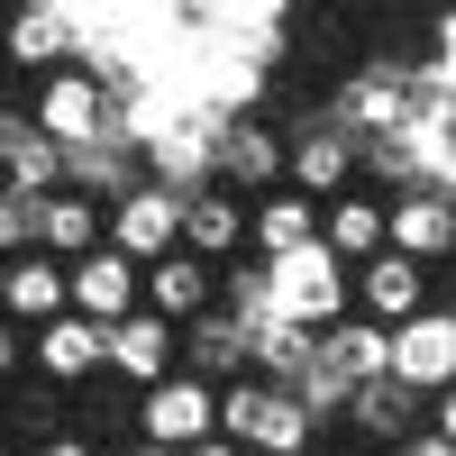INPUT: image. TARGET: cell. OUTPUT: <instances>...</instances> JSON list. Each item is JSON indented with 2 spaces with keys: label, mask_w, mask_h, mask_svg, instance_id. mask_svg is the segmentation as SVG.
Returning <instances> with one entry per match:
<instances>
[{
  "label": "cell",
  "mask_w": 456,
  "mask_h": 456,
  "mask_svg": "<svg viewBox=\"0 0 456 456\" xmlns=\"http://www.w3.org/2000/svg\"><path fill=\"white\" fill-rule=\"evenodd\" d=\"M0 46H10L19 73H55L83 55V10L73 0H19L10 19H0Z\"/></svg>",
  "instance_id": "cell-7"
},
{
  "label": "cell",
  "mask_w": 456,
  "mask_h": 456,
  "mask_svg": "<svg viewBox=\"0 0 456 456\" xmlns=\"http://www.w3.org/2000/svg\"><path fill=\"white\" fill-rule=\"evenodd\" d=\"M393 247L420 256V265H447L456 256V192H438V183L393 192Z\"/></svg>",
  "instance_id": "cell-23"
},
{
  "label": "cell",
  "mask_w": 456,
  "mask_h": 456,
  "mask_svg": "<svg viewBox=\"0 0 456 456\" xmlns=\"http://www.w3.org/2000/svg\"><path fill=\"white\" fill-rule=\"evenodd\" d=\"M183 365V329L165 320V311H146V301H137V311L128 320H110V384H165V374Z\"/></svg>",
  "instance_id": "cell-9"
},
{
  "label": "cell",
  "mask_w": 456,
  "mask_h": 456,
  "mask_svg": "<svg viewBox=\"0 0 456 456\" xmlns=\"http://www.w3.org/2000/svg\"><path fill=\"white\" fill-rule=\"evenodd\" d=\"M356 311H365V320H384V329H402L411 311H429V265H420V256H402V247L365 256V265H356Z\"/></svg>",
  "instance_id": "cell-17"
},
{
  "label": "cell",
  "mask_w": 456,
  "mask_h": 456,
  "mask_svg": "<svg viewBox=\"0 0 456 456\" xmlns=\"http://www.w3.org/2000/svg\"><path fill=\"white\" fill-rule=\"evenodd\" d=\"M137 301H146V256H128L119 238H101L92 256H73V311H92L110 329V320H128Z\"/></svg>",
  "instance_id": "cell-8"
},
{
  "label": "cell",
  "mask_w": 456,
  "mask_h": 456,
  "mask_svg": "<svg viewBox=\"0 0 456 456\" xmlns=\"http://www.w3.org/2000/svg\"><path fill=\"white\" fill-rule=\"evenodd\" d=\"M183 456H247V447L228 438V429H219V438H201V447H183Z\"/></svg>",
  "instance_id": "cell-31"
},
{
  "label": "cell",
  "mask_w": 456,
  "mask_h": 456,
  "mask_svg": "<svg viewBox=\"0 0 456 456\" xmlns=\"http://www.w3.org/2000/svg\"><path fill=\"white\" fill-rule=\"evenodd\" d=\"M28 456H101V447H92L83 429H64V438H46V447H28Z\"/></svg>",
  "instance_id": "cell-29"
},
{
  "label": "cell",
  "mask_w": 456,
  "mask_h": 456,
  "mask_svg": "<svg viewBox=\"0 0 456 456\" xmlns=\"http://www.w3.org/2000/svg\"><path fill=\"white\" fill-rule=\"evenodd\" d=\"M338 456H384V447H365V438H356V447H338Z\"/></svg>",
  "instance_id": "cell-34"
},
{
  "label": "cell",
  "mask_w": 456,
  "mask_h": 456,
  "mask_svg": "<svg viewBox=\"0 0 456 456\" xmlns=\"http://www.w3.org/2000/svg\"><path fill=\"white\" fill-rule=\"evenodd\" d=\"M219 174L238 183V192H274V183H292V137L265 128L256 110H228V128H219Z\"/></svg>",
  "instance_id": "cell-11"
},
{
  "label": "cell",
  "mask_w": 456,
  "mask_h": 456,
  "mask_svg": "<svg viewBox=\"0 0 456 456\" xmlns=\"http://www.w3.org/2000/svg\"><path fill=\"white\" fill-rule=\"evenodd\" d=\"M411 101H420V64H402V55H374V64H356L347 83L329 92V119L347 128L356 146H374L384 128H402V119H411Z\"/></svg>",
  "instance_id": "cell-3"
},
{
  "label": "cell",
  "mask_w": 456,
  "mask_h": 456,
  "mask_svg": "<svg viewBox=\"0 0 456 456\" xmlns=\"http://www.w3.org/2000/svg\"><path fill=\"white\" fill-rule=\"evenodd\" d=\"M338 429H356L365 447H384V456H393L402 438H420V429H429V393H411L402 374H365V384L338 402Z\"/></svg>",
  "instance_id": "cell-6"
},
{
  "label": "cell",
  "mask_w": 456,
  "mask_h": 456,
  "mask_svg": "<svg viewBox=\"0 0 456 456\" xmlns=\"http://www.w3.org/2000/svg\"><path fill=\"white\" fill-rule=\"evenodd\" d=\"M119 456H183V447H156V438H137V447H119Z\"/></svg>",
  "instance_id": "cell-32"
},
{
  "label": "cell",
  "mask_w": 456,
  "mask_h": 456,
  "mask_svg": "<svg viewBox=\"0 0 456 456\" xmlns=\"http://www.w3.org/2000/svg\"><path fill=\"white\" fill-rule=\"evenodd\" d=\"M311 356H320L329 384H347V393H356L365 374H393V329H384V320H365V311H347V320H329V329H320V347H311Z\"/></svg>",
  "instance_id": "cell-22"
},
{
  "label": "cell",
  "mask_w": 456,
  "mask_h": 456,
  "mask_svg": "<svg viewBox=\"0 0 456 456\" xmlns=\"http://www.w3.org/2000/svg\"><path fill=\"white\" fill-rule=\"evenodd\" d=\"M37 374H46V384H92V374H110V329L92 311L37 320Z\"/></svg>",
  "instance_id": "cell-14"
},
{
  "label": "cell",
  "mask_w": 456,
  "mask_h": 456,
  "mask_svg": "<svg viewBox=\"0 0 456 456\" xmlns=\"http://www.w3.org/2000/svg\"><path fill=\"white\" fill-rule=\"evenodd\" d=\"M393 456H456V447H447V438H438V429H420V438H402V447H393Z\"/></svg>",
  "instance_id": "cell-30"
},
{
  "label": "cell",
  "mask_w": 456,
  "mask_h": 456,
  "mask_svg": "<svg viewBox=\"0 0 456 456\" xmlns=\"http://www.w3.org/2000/svg\"><path fill=\"white\" fill-rule=\"evenodd\" d=\"M137 438H156V447H201V438H219V384L192 374V365H174L165 384H146Z\"/></svg>",
  "instance_id": "cell-4"
},
{
  "label": "cell",
  "mask_w": 456,
  "mask_h": 456,
  "mask_svg": "<svg viewBox=\"0 0 456 456\" xmlns=\"http://www.w3.org/2000/svg\"><path fill=\"white\" fill-rule=\"evenodd\" d=\"M0 311L10 320H55V311H73V265L64 256H46V247H19V256H0Z\"/></svg>",
  "instance_id": "cell-13"
},
{
  "label": "cell",
  "mask_w": 456,
  "mask_h": 456,
  "mask_svg": "<svg viewBox=\"0 0 456 456\" xmlns=\"http://www.w3.org/2000/svg\"><path fill=\"white\" fill-rule=\"evenodd\" d=\"M429 429L456 447V384H447V393H429Z\"/></svg>",
  "instance_id": "cell-28"
},
{
  "label": "cell",
  "mask_w": 456,
  "mask_h": 456,
  "mask_svg": "<svg viewBox=\"0 0 456 456\" xmlns=\"http://www.w3.org/2000/svg\"><path fill=\"white\" fill-rule=\"evenodd\" d=\"M256 456H320V447H256Z\"/></svg>",
  "instance_id": "cell-33"
},
{
  "label": "cell",
  "mask_w": 456,
  "mask_h": 456,
  "mask_svg": "<svg viewBox=\"0 0 456 456\" xmlns=\"http://www.w3.org/2000/svg\"><path fill=\"white\" fill-rule=\"evenodd\" d=\"M110 238H119L128 256H146L156 265L165 247H183V192L165 174H146V183H128L119 201H110Z\"/></svg>",
  "instance_id": "cell-10"
},
{
  "label": "cell",
  "mask_w": 456,
  "mask_h": 456,
  "mask_svg": "<svg viewBox=\"0 0 456 456\" xmlns=\"http://www.w3.org/2000/svg\"><path fill=\"white\" fill-rule=\"evenodd\" d=\"M64 183H73V192H92V201H119L128 183H146V146H137L128 128H101V137H83V146H64Z\"/></svg>",
  "instance_id": "cell-20"
},
{
  "label": "cell",
  "mask_w": 456,
  "mask_h": 456,
  "mask_svg": "<svg viewBox=\"0 0 456 456\" xmlns=\"http://www.w3.org/2000/svg\"><path fill=\"white\" fill-rule=\"evenodd\" d=\"M37 247V192H19V183H0V256Z\"/></svg>",
  "instance_id": "cell-26"
},
{
  "label": "cell",
  "mask_w": 456,
  "mask_h": 456,
  "mask_svg": "<svg viewBox=\"0 0 456 456\" xmlns=\"http://www.w3.org/2000/svg\"><path fill=\"white\" fill-rule=\"evenodd\" d=\"M320 238H329L338 256H347V265L384 256V247H393V192H365V183L329 192V201H320Z\"/></svg>",
  "instance_id": "cell-19"
},
{
  "label": "cell",
  "mask_w": 456,
  "mask_h": 456,
  "mask_svg": "<svg viewBox=\"0 0 456 456\" xmlns=\"http://www.w3.org/2000/svg\"><path fill=\"white\" fill-rule=\"evenodd\" d=\"M393 374L411 393H447L456 384V311H411L402 329H393Z\"/></svg>",
  "instance_id": "cell-12"
},
{
  "label": "cell",
  "mask_w": 456,
  "mask_h": 456,
  "mask_svg": "<svg viewBox=\"0 0 456 456\" xmlns=\"http://www.w3.org/2000/svg\"><path fill=\"white\" fill-rule=\"evenodd\" d=\"M0 55H10V46H0Z\"/></svg>",
  "instance_id": "cell-35"
},
{
  "label": "cell",
  "mask_w": 456,
  "mask_h": 456,
  "mask_svg": "<svg viewBox=\"0 0 456 456\" xmlns=\"http://www.w3.org/2000/svg\"><path fill=\"white\" fill-rule=\"evenodd\" d=\"M247 219H256V201H247L228 174H210V183H192V192H183V247H201V256L228 265V256L247 247Z\"/></svg>",
  "instance_id": "cell-15"
},
{
  "label": "cell",
  "mask_w": 456,
  "mask_h": 456,
  "mask_svg": "<svg viewBox=\"0 0 456 456\" xmlns=\"http://www.w3.org/2000/svg\"><path fill=\"white\" fill-rule=\"evenodd\" d=\"M210 301H219V256H201V247H165L156 265H146V311H165L174 329L201 320Z\"/></svg>",
  "instance_id": "cell-18"
},
{
  "label": "cell",
  "mask_w": 456,
  "mask_h": 456,
  "mask_svg": "<svg viewBox=\"0 0 456 456\" xmlns=\"http://www.w3.org/2000/svg\"><path fill=\"white\" fill-rule=\"evenodd\" d=\"M356 174H365V146H356L347 128H338L329 110H311V119H301V137H292V183L329 201V192H347Z\"/></svg>",
  "instance_id": "cell-16"
},
{
  "label": "cell",
  "mask_w": 456,
  "mask_h": 456,
  "mask_svg": "<svg viewBox=\"0 0 456 456\" xmlns=\"http://www.w3.org/2000/svg\"><path fill=\"white\" fill-rule=\"evenodd\" d=\"M110 238V201H92V192H73V183H55V192H37V247L46 256H92Z\"/></svg>",
  "instance_id": "cell-24"
},
{
  "label": "cell",
  "mask_w": 456,
  "mask_h": 456,
  "mask_svg": "<svg viewBox=\"0 0 456 456\" xmlns=\"http://www.w3.org/2000/svg\"><path fill=\"white\" fill-rule=\"evenodd\" d=\"M110 110H119V92L101 83V73L73 55V64H55L46 83H37V128H46L55 146H83V137H101L110 128Z\"/></svg>",
  "instance_id": "cell-5"
},
{
  "label": "cell",
  "mask_w": 456,
  "mask_h": 456,
  "mask_svg": "<svg viewBox=\"0 0 456 456\" xmlns=\"http://www.w3.org/2000/svg\"><path fill=\"white\" fill-rule=\"evenodd\" d=\"M183 365L210 374V384H238V374H256V338H247V320L228 311V301H210L201 320H183Z\"/></svg>",
  "instance_id": "cell-21"
},
{
  "label": "cell",
  "mask_w": 456,
  "mask_h": 456,
  "mask_svg": "<svg viewBox=\"0 0 456 456\" xmlns=\"http://www.w3.org/2000/svg\"><path fill=\"white\" fill-rule=\"evenodd\" d=\"M311 238H320V192H301V183L256 192V219H247V247L256 256H283V247H311Z\"/></svg>",
  "instance_id": "cell-25"
},
{
  "label": "cell",
  "mask_w": 456,
  "mask_h": 456,
  "mask_svg": "<svg viewBox=\"0 0 456 456\" xmlns=\"http://www.w3.org/2000/svg\"><path fill=\"white\" fill-rule=\"evenodd\" d=\"M265 283H274V301H283L301 329H329V320H347V311H356V265L338 256L329 238L265 256Z\"/></svg>",
  "instance_id": "cell-2"
},
{
  "label": "cell",
  "mask_w": 456,
  "mask_h": 456,
  "mask_svg": "<svg viewBox=\"0 0 456 456\" xmlns=\"http://www.w3.org/2000/svg\"><path fill=\"white\" fill-rule=\"evenodd\" d=\"M219 429L238 438L247 456L256 447H320L329 438V420L292 384H274V374H238V384H219Z\"/></svg>",
  "instance_id": "cell-1"
},
{
  "label": "cell",
  "mask_w": 456,
  "mask_h": 456,
  "mask_svg": "<svg viewBox=\"0 0 456 456\" xmlns=\"http://www.w3.org/2000/svg\"><path fill=\"white\" fill-rule=\"evenodd\" d=\"M28 365H37V329L0 311V384H10V374H28Z\"/></svg>",
  "instance_id": "cell-27"
}]
</instances>
